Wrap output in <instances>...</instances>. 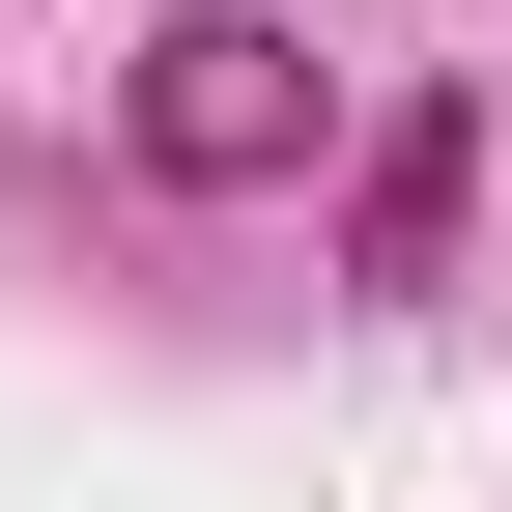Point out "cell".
Listing matches in <instances>:
<instances>
[{
  "instance_id": "obj_1",
  "label": "cell",
  "mask_w": 512,
  "mask_h": 512,
  "mask_svg": "<svg viewBox=\"0 0 512 512\" xmlns=\"http://www.w3.org/2000/svg\"><path fill=\"white\" fill-rule=\"evenodd\" d=\"M114 143H143L171 200H285V171L342 143V57H313L285 0H171V29H143V86H114Z\"/></svg>"
},
{
  "instance_id": "obj_2",
  "label": "cell",
  "mask_w": 512,
  "mask_h": 512,
  "mask_svg": "<svg viewBox=\"0 0 512 512\" xmlns=\"http://www.w3.org/2000/svg\"><path fill=\"white\" fill-rule=\"evenodd\" d=\"M456 200H484V114L399 86V114L342 143V285H456Z\"/></svg>"
}]
</instances>
